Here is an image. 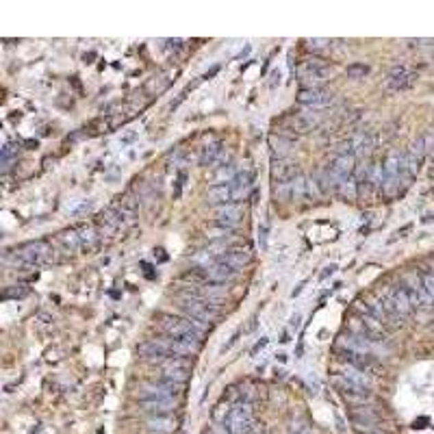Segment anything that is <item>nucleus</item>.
Segmentation results:
<instances>
[{
  "mask_svg": "<svg viewBox=\"0 0 434 434\" xmlns=\"http://www.w3.org/2000/svg\"><path fill=\"white\" fill-rule=\"evenodd\" d=\"M55 246L48 244V241H29V244L7 252L3 257V263L9 267H40L55 261Z\"/></svg>",
  "mask_w": 434,
  "mask_h": 434,
  "instance_id": "f257e3e1",
  "label": "nucleus"
},
{
  "mask_svg": "<svg viewBox=\"0 0 434 434\" xmlns=\"http://www.w3.org/2000/svg\"><path fill=\"white\" fill-rule=\"evenodd\" d=\"M159 326L168 337L187 341V343H191V346H198L200 343L202 333L194 328V324L189 322V317H176V315H170V313H163L159 317Z\"/></svg>",
  "mask_w": 434,
  "mask_h": 434,
  "instance_id": "f03ea898",
  "label": "nucleus"
},
{
  "mask_svg": "<svg viewBox=\"0 0 434 434\" xmlns=\"http://www.w3.org/2000/svg\"><path fill=\"white\" fill-rule=\"evenodd\" d=\"M356 172V159L350 155H337V159L328 165L322 176V185L326 189H339L343 183H348Z\"/></svg>",
  "mask_w": 434,
  "mask_h": 434,
  "instance_id": "7ed1b4c3",
  "label": "nucleus"
},
{
  "mask_svg": "<svg viewBox=\"0 0 434 434\" xmlns=\"http://www.w3.org/2000/svg\"><path fill=\"white\" fill-rule=\"evenodd\" d=\"M382 304H385L387 313L391 315V319H404L413 313V302H411V296H408V291L404 285H393L389 287L385 293L380 296Z\"/></svg>",
  "mask_w": 434,
  "mask_h": 434,
  "instance_id": "20e7f679",
  "label": "nucleus"
},
{
  "mask_svg": "<svg viewBox=\"0 0 434 434\" xmlns=\"http://www.w3.org/2000/svg\"><path fill=\"white\" fill-rule=\"evenodd\" d=\"M402 170H404V155L398 150H391L389 157L382 163V176H385V183H382V191L387 196L400 194L404 189L402 185Z\"/></svg>",
  "mask_w": 434,
  "mask_h": 434,
  "instance_id": "39448f33",
  "label": "nucleus"
},
{
  "mask_svg": "<svg viewBox=\"0 0 434 434\" xmlns=\"http://www.w3.org/2000/svg\"><path fill=\"white\" fill-rule=\"evenodd\" d=\"M217 424H222L228 430V434H248L254 424L252 406L248 402L235 404L231 411L226 413V417L222 421H217Z\"/></svg>",
  "mask_w": 434,
  "mask_h": 434,
  "instance_id": "423d86ee",
  "label": "nucleus"
},
{
  "mask_svg": "<svg viewBox=\"0 0 434 434\" xmlns=\"http://www.w3.org/2000/svg\"><path fill=\"white\" fill-rule=\"evenodd\" d=\"M181 309L185 311V317H191V319H198V322L202 324H211L215 322L217 313L213 311V304H209L207 300L198 298L196 293H181Z\"/></svg>",
  "mask_w": 434,
  "mask_h": 434,
  "instance_id": "0eeeda50",
  "label": "nucleus"
},
{
  "mask_svg": "<svg viewBox=\"0 0 434 434\" xmlns=\"http://www.w3.org/2000/svg\"><path fill=\"white\" fill-rule=\"evenodd\" d=\"M350 421H352L354 430L359 434H374V432L382 430L380 413L376 411L372 404H363V406L352 408V411H350Z\"/></svg>",
  "mask_w": 434,
  "mask_h": 434,
  "instance_id": "6e6552de",
  "label": "nucleus"
},
{
  "mask_svg": "<svg viewBox=\"0 0 434 434\" xmlns=\"http://www.w3.org/2000/svg\"><path fill=\"white\" fill-rule=\"evenodd\" d=\"M335 385H337V389L341 393V398L346 400L348 404H352L354 408L356 406H363V404H369V400H372V389L356 385V382L343 378L341 374L335 378Z\"/></svg>",
  "mask_w": 434,
  "mask_h": 434,
  "instance_id": "1a4fd4ad",
  "label": "nucleus"
},
{
  "mask_svg": "<svg viewBox=\"0 0 434 434\" xmlns=\"http://www.w3.org/2000/svg\"><path fill=\"white\" fill-rule=\"evenodd\" d=\"M189 369H191L189 359H181V356H170V359H165L161 363L163 380L174 382V385H183V382H187Z\"/></svg>",
  "mask_w": 434,
  "mask_h": 434,
  "instance_id": "9d476101",
  "label": "nucleus"
},
{
  "mask_svg": "<svg viewBox=\"0 0 434 434\" xmlns=\"http://www.w3.org/2000/svg\"><path fill=\"white\" fill-rule=\"evenodd\" d=\"M374 150V137L369 133H359L339 146V155H350L354 159H365Z\"/></svg>",
  "mask_w": 434,
  "mask_h": 434,
  "instance_id": "9b49d317",
  "label": "nucleus"
},
{
  "mask_svg": "<svg viewBox=\"0 0 434 434\" xmlns=\"http://www.w3.org/2000/svg\"><path fill=\"white\" fill-rule=\"evenodd\" d=\"M176 389L178 385L168 380H157V382H146L139 391V398L144 400H176Z\"/></svg>",
  "mask_w": 434,
  "mask_h": 434,
  "instance_id": "f8f14e48",
  "label": "nucleus"
},
{
  "mask_svg": "<svg viewBox=\"0 0 434 434\" xmlns=\"http://www.w3.org/2000/svg\"><path fill=\"white\" fill-rule=\"evenodd\" d=\"M298 100L302 102L304 107H309V109L317 111V109H324V107H328V105H333V102H335V94L328 92V89H324V87L300 89Z\"/></svg>",
  "mask_w": 434,
  "mask_h": 434,
  "instance_id": "ddd939ff",
  "label": "nucleus"
},
{
  "mask_svg": "<svg viewBox=\"0 0 434 434\" xmlns=\"http://www.w3.org/2000/svg\"><path fill=\"white\" fill-rule=\"evenodd\" d=\"M96 228H98V235L100 237H116L120 231H124L126 224L122 220L120 211L116 207H111V209H107L105 213L98 217Z\"/></svg>",
  "mask_w": 434,
  "mask_h": 434,
  "instance_id": "4468645a",
  "label": "nucleus"
},
{
  "mask_svg": "<svg viewBox=\"0 0 434 434\" xmlns=\"http://www.w3.org/2000/svg\"><path fill=\"white\" fill-rule=\"evenodd\" d=\"M244 215H246V207L241 202L222 204V207L215 209V222L228 228H237V224L244 220Z\"/></svg>",
  "mask_w": 434,
  "mask_h": 434,
  "instance_id": "2eb2a0df",
  "label": "nucleus"
},
{
  "mask_svg": "<svg viewBox=\"0 0 434 434\" xmlns=\"http://www.w3.org/2000/svg\"><path fill=\"white\" fill-rule=\"evenodd\" d=\"M204 274H207V278L213 285H226V283H231V280L237 278L239 270L226 261H217V263H211L207 270H204Z\"/></svg>",
  "mask_w": 434,
  "mask_h": 434,
  "instance_id": "dca6fc26",
  "label": "nucleus"
},
{
  "mask_svg": "<svg viewBox=\"0 0 434 434\" xmlns=\"http://www.w3.org/2000/svg\"><path fill=\"white\" fill-rule=\"evenodd\" d=\"M152 341H157L170 356H181V359H187V356L196 354V350H198V346H191V343L174 339V337H161V339H152Z\"/></svg>",
  "mask_w": 434,
  "mask_h": 434,
  "instance_id": "f3484780",
  "label": "nucleus"
},
{
  "mask_svg": "<svg viewBox=\"0 0 434 434\" xmlns=\"http://www.w3.org/2000/svg\"><path fill=\"white\" fill-rule=\"evenodd\" d=\"M413 83H415V72H411L406 66L393 68L387 76V87L393 89V92H404V89L413 87Z\"/></svg>",
  "mask_w": 434,
  "mask_h": 434,
  "instance_id": "a211bd4d",
  "label": "nucleus"
},
{
  "mask_svg": "<svg viewBox=\"0 0 434 434\" xmlns=\"http://www.w3.org/2000/svg\"><path fill=\"white\" fill-rule=\"evenodd\" d=\"M328 76V70L324 66H317V63H306V66L300 70V81H302V89H313L319 87Z\"/></svg>",
  "mask_w": 434,
  "mask_h": 434,
  "instance_id": "6ab92c4d",
  "label": "nucleus"
},
{
  "mask_svg": "<svg viewBox=\"0 0 434 434\" xmlns=\"http://www.w3.org/2000/svg\"><path fill=\"white\" fill-rule=\"evenodd\" d=\"M406 291H408V296H411V302H413V306L417 309V306H428V304H432L430 302V298H428V293H426V289H424V278H419V276H415V274H411V276H406Z\"/></svg>",
  "mask_w": 434,
  "mask_h": 434,
  "instance_id": "aec40b11",
  "label": "nucleus"
},
{
  "mask_svg": "<svg viewBox=\"0 0 434 434\" xmlns=\"http://www.w3.org/2000/svg\"><path fill=\"white\" fill-rule=\"evenodd\" d=\"M319 120H322V116H319L317 111L309 109V111L298 113V116L289 118V124L293 126V131H298V133H309V131H313L315 126L319 124Z\"/></svg>",
  "mask_w": 434,
  "mask_h": 434,
  "instance_id": "412c9836",
  "label": "nucleus"
},
{
  "mask_svg": "<svg viewBox=\"0 0 434 434\" xmlns=\"http://www.w3.org/2000/svg\"><path fill=\"white\" fill-rule=\"evenodd\" d=\"M300 174H298V168L296 165H291V163H283V161H278L274 163V168H272V178L276 181V185H289L296 181Z\"/></svg>",
  "mask_w": 434,
  "mask_h": 434,
  "instance_id": "4be33fe9",
  "label": "nucleus"
},
{
  "mask_svg": "<svg viewBox=\"0 0 434 434\" xmlns=\"http://www.w3.org/2000/svg\"><path fill=\"white\" fill-rule=\"evenodd\" d=\"M142 406L152 417H165V415H174L176 400H144Z\"/></svg>",
  "mask_w": 434,
  "mask_h": 434,
  "instance_id": "5701e85b",
  "label": "nucleus"
},
{
  "mask_svg": "<svg viewBox=\"0 0 434 434\" xmlns=\"http://www.w3.org/2000/svg\"><path fill=\"white\" fill-rule=\"evenodd\" d=\"M233 189V202H239V200H246L250 189H252V174L250 172H241L235 181L228 183Z\"/></svg>",
  "mask_w": 434,
  "mask_h": 434,
  "instance_id": "b1692460",
  "label": "nucleus"
},
{
  "mask_svg": "<svg viewBox=\"0 0 434 434\" xmlns=\"http://www.w3.org/2000/svg\"><path fill=\"white\" fill-rule=\"evenodd\" d=\"M222 261L231 263L235 267H244V265H248L252 261V252H250L248 246H231V248H228V252L224 254Z\"/></svg>",
  "mask_w": 434,
  "mask_h": 434,
  "instance_id": "393cba45",
  "label": "nucleus"
},
{
  "mask_svg": "<svg viewBox=\"0 0 434 434\" xmlns=\"http://www.w3.org/2000/svg\"><path fill=\"white\" fill-rule=\"evenodd\" d=\"M57 244L61 246V252H66V254H74V252H79L83 248L81 237H79V233H76V228H72V231L59 233Z\"/></svg>",
  "mask_w": 434,
  "mask_h": 434,
  "instance_id": "a878e982",
  "label": "nucleus"
},
{
  "mask_svg": "<svg viewBox=\"0 0 434 434\" xmlns=\"http://www.w3.org/2000/svg\"><path fill=\"white\" fill-rule=\"evenodd\" d=\"M207 198H209V202H213V204H231L233 202V189H231V185H213L211 189H209V194H207Z\"/></svg>",
  "mask_w": 434,
  "mask_h": 434,
  "instance_id": "bb28decb",
  "label": "nucleus"
},
{
  "mask_svg": "<svg viewBox=\"0 0 434 434\" xmlns=\"http://www.w3.org/2000/svg\"><path fill=\"white\" fill-rule=\"evenodd\" d=\"M148 428L152 432H159V434H170L176 430V419L172 415H165V417H150L148 419Z\"/></svg>",
  "mask_w": 434,
  "mask_h": 434,
  "instance_id": "cd10ccee",
  "label": "nucleus"
},
{
  "mask_svg": "<svg viewBox=\"0 0 434 434\" xmlns=\"http://www.w3.org/2000/svg\"><path fill=\"white\" fill-rule=\"evenodd\" d=\"M341 376L343 378H348V380H352V382H356V385H361V387H372V380H369V376H367V372H363V369H359V367H354V365H346L341 369Z\"/></svg>",
  "mask_w": 434,
  "mask_h": 434,
  "instance_id": "c85d7f7f",
  "label": "nucleus"
},
{
  "mask_svg": "<svg viewBox=\"0 0 434 434\" xmlns=\"http://www.w3.org/2000/svg\"><path fill=\"white\" fill-rule=\"evenodd\" d=\"M239 168L235 163H228V165H217V170H215V185H226V183H231L235 181V178L239 176Z\"/></svg>",
  "mask_w": 434,
  "mask_h": 434,
  "instance_id": "c756f323",
  "label": "nucleus"
},
{
  "mask_svg": "<svg viewBox=\"0 0 434 434\" xmlns=\"http://www.w3.org/2000/svg\"><path fill=\"white\" fill-rule=\"evenodd\" d=\"M76 233H79V237H81L83 248H92V246H96V241L100 239L98 228H96L94 224H83V226L76 228Z\"/></svg>",
  "mask_w": 434,
  "mask_h": 434,
  "instance_id": "7c9ffc66",
  "label": "nucleus"
},
{
  "mask_svg": "<svg viewBox=\"0 0 434 434\" xmlns=\"http://www.w3.org/2000/svg\"><path fill=\"white\" fill-rule=\"evenodd\" d=\"M224 152V148H222V144L220 142H215V144H209V146H204L202 148V155H200V163L202 165H215L217 163V159H220V155Z\"/></svg>",
  "mask_w": 434,
  "mask_h": 434,
  "instance_id": "2f4dec72",
  "label": "nucleus"
},
{
  "mask_svg": "<svg viewBox=\"0 0 434 434\" xmlns=\"http://www.w3.org/2000/svg\"><path fill=\"white\" fill-rule=\"evenodd\" d=\"M270 146H272V152H274V157H278V161H283L287 155H289V148H291V142L289 139H285L283 135H272L270 137Z\"/></svg>",
  "mask_w": 434,
  "mask_h": 434,
  "instance_id": "473e14b6",
  "label": "nucleus"
},
{
  "mask_svg": "<svg viewBox=\"0 0 434 434\" xmlns=\"http://www.w3.org/2000/svg\"><path fill=\"white\" fill-rule=\"evenodd\" d=\"M233 233H235V228H228V226H222V224H215L207 231V235L211 239H226V237H231Z\"/></svg>",
  "mask_w": 434,
  "mask_h": 434,
  "instance_id": "72a5a7b5",
  "label": "nucleus"
},
{
  "mask_svg": "<svg viewBox=\"0 0 434 434\" xmlns=\"http://www.w3.org/2000/svg\"><path fill=\"white\" fill-rule=\"evenodd\" d=\"M306 44H309V48L313 50V53H322V50H330L333 48V40H324V37H313V40H306Z\"/></svg>",
  "mask_w": 434,
  "mask_h": 434,
  "instance_id": "f704fd0d",
  "label": "nucleus"
},
{
  "mask_svg": "<svg viewBox=\"0 0 434 434\" xmlns=\"http://www.w3.org/2000/svg\"><path fill=\"white\" fill-rule=\"evenodd\" d=\"M365 74H369V66H365V63H352V66H348L350 79H365Z\"/></svg>",
  "mask_w": 434,
  "mask_h": 434,
  "instance_id": "c9c22d12",
  "label": "nucleus"
},
{
  "mask_svg": "<svg viewBox=\"0 0 434 434\" xmlns=\"http://www.w3.org/2000/svg\"><path fill=\"white\" fill-rule=\"evenodd\" d=\"M424 289H426V293H428L430 302H434V272H428V274L424 276Z\"/></svg>",
  "mask_w": 434,
  "mask_h": 434,
  "instance_id": "e433bc0d",
  "label": "nucleus"
},
{
  "mask_svg": "<svg viewBox=\"0 0 434 434\" xmlns=\"http://www.w3.org/2000/svg\"><path fill=\"white\" fill-rule=\"evenodd\" d=\"M27 296V287L24 285H18V289H7L5 291V298H24Z\"/></svg>",
  "mask_w": 434,
  "mask_h": 434,
  "instance_id": "4c0bfd02",
  "label": "nucleus"
},
{
  "mask_svg": "<svg viewBox=\"0 0 434 434\" xmlns=\"http://www.w3.org/2000/svg\"><path fill=\"white\" fill-rule=\"evenodd\" d=\"M267 343H270V341H267V339H261V341L257 343V346H254V350H252V356H257L261 350H265V348H267Z\"/></svg>",
  "mask_w": 434,
  "mask_h": 434,
  "instance_id": "58836bf2",
  "label": "nucleus"
},
{
  "mask_svg": "<svg viewBox=\"0 0 434 434\" xmlns=\"http://www.w3.org/2000/svg\"><path fill=\"white\" fill-rule=\"evenodd\" d=\"M261 237H259V241H261V248L265 250L267 248V226H261Z\"/></svg>",
  "mask_w": 434,
  "mask_h": 434,
  "instance_id": "ea45409f",
  "label": "nucleus"
},
{
  "mask_svg": "<svg viewBox=\"0 0 434 434\" xmlns=\"http://www.w3.org/2000/svg\"><path fill=\"white\" fill-rule=\"evenodd\" d=\"M89 209H92V200L83 202L79 209H74V213H76V215H81V213H85V211H89Z\"/></svg>",
  "mask_w": 434,
  "mask_h": 434,
  "instance_id": "a19ab883",
  "label": "nucleus"
},
{
  "mask_svg": "<svg viewBox=\"0 0 434 434\" xmlns=\"http://www.w3.org/2000/svg\"><path fill=\"white\" fill-rule=\"evenodd\" d=\"M411 44H415V46H430V44H434V40H411Z\"/></svg>",
  "mask_w": 434,
  "mask_h": 434,
  "instance_id": "79ce46f5",
  "label": "nucleus"
},
{
  "mask_svg": "<svg viewBox=\"0 0 434 434\" xmlns=\"http://www.w3.org/2000/svg\"><path fill=\"white\" fill-rule=\"evenodd\" d=\"M300 434H315V432H313V430H311V428H304V430H302V432H300Z\"/></svg>",
  "mask_w": 434,
  "mask_h": 434,
  "instance_id": "37998d69",
  "label": "nucleus"
},
{
  "mask_svg": "<svg viewBox=\"0 0 434 434\" xmlns=\"http://www.w3.org/2000/svg\"><path fill=\"white\" fill-rule=\"evenodd\" d=\"M432 174H434V172H432Z\"/></svg>",
  "mask_w": 434,
  "mask_h": 434,
  "instance_id": "c03bdc74",
  "label": "nucleus"
}]
</instances>
